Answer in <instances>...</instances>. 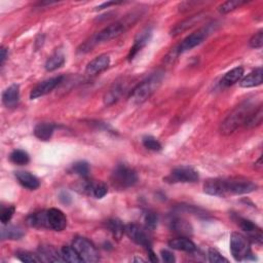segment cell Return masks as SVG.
<instances>
[{"instance_id": "44", "label": "cell", "mask_w": 263, "mask_h": 263, "mask_svg": "<svg viewBox=\"0 0 263 263\" xmlns=\"http://www.w3.org/2000/svg\"><path fill=\"white\" fill-rule=\"evenodd\" d=\"M121 2H115V1H110V2H104L103 4L99 5L97 7V9H104V8H107V7H109L111 5H116V4H120Z\"/></svg>"}, {"instance_id": "7", "label": "cell", "mask_w": 263, "mask_h": 263, "mask_svg": "<svg viewBox=\"0 0 263 263\" xmlns=\"http://www.w3.org/2000/svg\"><path fill=\"white\" fill-rule=\"evenodd\" d=\"M72 246L81 256L83 262H97L100 260L99 252L95 245L88 239L83 237L75 238Z\"/></svg>"}, {"instance_id": "17", "label": "cell", "mask_w": 263, "mask_h": 263, "mask_svg": "<svg viewBox=\"0 0 263 263\" xmlns=\"http://www.w3.org/2000/svg\"><path fill=\"white\" fill-rule=\"evenodd\" d=\"M204 13H197L194 15H191V17L187 18L186 20H183L179 24H177L172 30H171V35L172 36H177L185 31H187L188 29L192 28L196 24H198L200 21L204 19Z\"/></svg>"}, {"instance_id": "16", "label": "cell", "mask_w": 263, "mask_h": 263, "mask_svg": "<svg viewBox=\"0 0 263 263\" xmlns=\"http://www.w3.org/2000/svg\"><path fill=\"white\" fill-rule=\"evenodd\" d=\"M126 89V83L116 82L112 85V87L107 90L104 96V104L106 106H111L115 104L123 95Z\"/></svg>"}, {"instance_id": "1", "label": "cell", "mask_w": 263, "mask_h": 263, "mask_svg": "<svg viewBox=\"0 0 263 263\" xmlns=\"http://www.w3.org/2000/svg\"><path fill=\"white\" fill-rule=\"evenodd\" d=\"M257 189V185L251 180L235 177V178H216L210 179L204 184V191L213 196L227 197L229 195L248 194Z\"/></svg>"}, {"instance_id": "23", "label": "cell", "mask_w": 263, "mask_h": 263, "mask_svg": "<svg viewBox=\"0 0 263 263\" xmlns=\"http://www.w3.org/2000/svg\"><path fill=\"white\" fill-rule=\"evenodd\" d=\"M171 229L174 231L175 234L188 238L192 235L193 229L189 222L184 220L182 218H175L171 221Z\"/></svg>"}, {"instance_id": "12", "label": "cell", "mask_w": 263, "mask_h": 263, "mask_svg": "<svg viewBox=\"0 0 263 263\" xmlns=\"http://www.w3.org/2000/svg\"><path fill=\"white\" fill-rule=\"evenodd\" d=\"M46 221H48V229L55 231H62L67 226L65 214L56 208L46 210Z\"/></svg>"}, {"instance_id": "32", "label": "cell", "mask_w": 263, "mask_h": 263, "mask_svg": "<svg viewBox=\"0 0 263 263\" xmlns=\"http://www.w3.org/2000/svg\"><path fill=\"white\" fill-rule=\"evenodd\" d=\"M107 228L110 233L117 239H120L121 236L125 234V225L118 219H110L107 221Z\"/></svg>"}, {"instance_id": "13", "label": "cell", "mask_w": 263, "mask_h": 263, "mask_svg": "<svg viewBox=\"0 0 263 263\" xmlns=\"http://www.w3.org/2000/svg\"><path fill=\"white\" fill-rule=\"evenodd\" d=\"M151 37H152V29L150 27H146L137 34L134 44L128 55L129 61H132L139 52H141L145 48L148 42L150 41Z\"/></svg>"}, {"instance_id": "27", "label": "cell", "mask_w": 263, "mask_h": 263, "mask_svg": "<svg viewBox=\"0 0 263 263\" xmlns=\"http://www.w3.org/2000/svg\"><path fill=\"white\" fill-rule=\"evenodd\" d=\"M27 224L35 228H48L46 211H40L31 214L27 218Z\"/></svg>"}, {"instance_id": "39", "label": "cell", "mask_w": 263, "mask_h": 263, "mask_svg": "<svg viewBox=\"0 0 263 263\" xmlns=\"http://www.w3.org/2000/svg\"><path fill=\"white\" fill-rule=\"evenodd\" d=\"M14 211H15V208L12 207V206H9V207H6V208H3L1 210V215H0V220H1V223L3 225L5 224H8V222L10 221V219L12 218V216L14 214Z\"/></svg>"}, {"instance_id": "29", "label": "cell", "mask_w": 263, "mask_h": 263, "mask_svg": "<svg viewBox=\"0 0 263 263\" xmlns=\"http://www.w3.org/2000/svg\"><path fill=\"white\" fill-rule=\"evenodd\" d=\"M263 120V107L259 105L253 110V112L247 118L244 127L248 129H253L260 126Z\"/></svg>"}, {"instance_id": "3", "label": "cell", "mask_w": 263, "mask_h": 263, "mask_svg": "<svg viewBox=\"0 0 263 263\" xmlns=\"http://www.w3.org/2000/svg\"><path fill=\"white\" fill-rule=\"evenodd\" d=\"M164 74L157 72L151 74L142 83L139 84L130 94L129 100L133 105H140L147 101L162 85Z\"/></svg>"}, {"instance_id": "15", "label": "cell", "mask_w": 263, "mask_h": 263, "mask_svg": "<svg viewBox=\"0 0 263 263\" xmlns=\"http://www.w3.org/2000/svg\"><path fill=\"white\" fill-rule=\"evenodd\" d=\"M110 65V57L108 55H100L91 60L87 66L86 72L88 75L95 76L106 70Z\"/></svg>"}, {"instance_id": "45", "label": "cell", "mask_w": 263, "mask_h": 263, "mask_svg": "<svg viewBox=\"0 0 263 263\" xmlns=\"http://www.w3.org/2000/svg\"><path fill=\"white\" fill-rule=\"evenodd\" d=\"M148 254H149V258H150V261H151V262H158V261H159V259H158L156 253H154V252L152 251V249H149V250H148Z\"/></svg>"}, {"instance_id": "4", "label": "cell", "mask_w": 263, "mask_h": 263, "mask_svg": "<svg viewBox=\"0 0 263 263\" xmlns=\"http://www.w3.org/2000/svg\"><path fill=\"white\" fill-rule=\"evenodd\" d=\"M110 181L112 186L118 190H125L133 187L138 182V175L131 167L119 164L111 173Z\"/></svg>"}, {"instance_id": "34", "label": "cell", "mask_w": 263, "mask_h": 263, "mask_svg": "<svg viewBox=\"0 0 263 263\" xmlns=\"http://www.w3.org/2000/svg\"><path fill=\"white\" fill-rule=\"evenodd\" d=\"M143 146L151 151H161L162 150V144L158 140L157 138H154L152 136H145L142 139Z\"/></svg>"}, {"instance_id": "40", "label": "cell", "mask_w": 263, "mask_h": 263, "mask_svg": "<svg viewBox=\"0 0 263 263\" xmlns=\"http://www.w3.org/2000/svg\"><path fill=\"white\" fill-rule=\"evenodd\" d=\"M249 45L251 46L252 49H260L262 48L263 45V31L260 30L259 32H257L256 34H254L250 41H249Z\"/></svg>"}, {"instance_id": "28", "label": "cell", "mask_w": 263, "mask_h": 263, "mask_svg": "<svg viewBox=\"0 0 263 263\" xmlns=\"http://www.w3.org/2000/svg\"><path fill=\"white\" fill-rule=\"evenodd\" d=\"M244 68L243 67H237L234 68L233 70L228 71L221 81V84L225 87H230V86H234L235 84H237L238 82H240L242 80V77L244 76Z\"/></svg>"}, {"instance_id": "41", "label": "cell", "mask_w": 263, "mask_h": 263, "mask_svg": "<svg viewBox=\"0 0 263 263\" xmlns=\"http://www.w3.org/2000/svg\"><path fill=\"white\" fill-rule=\"evenodd\" d=\"M161 255H162L163 260L165 262H167V263H173V262L176 261L174 254L171 251H169V250H162Z\"/></svg>"}, {"instance_id": "2", "label": "cell", "mask_w": 263, "mask_h": 263, "mask_svg": "<svg viewBox=\"0 0 263 263\" xmlns=\"http://www.w3.org/2000/svg\"><path fill=\"white\" fill-rule=\"evenodd\" d=\"M255 108V103L252 100L241 103L221 122L220 133L224 136L235 133L240 127L245 125L247 118L249 117Z\"/></svg>"}, {"instance_id": "36", "label": "cell", "mask_w": 263, "mask_h": 263, "mask_svg": "<svg viewBox=\"0 0 263 263\" xmlns=\"http://www.w3.org/2000/svg\"><path fill=\"white\" fill-rule=\"evenodd\" d=\"M246 1H242V0H228V1L222 3L218 9L221 13H228L230 11H233L240 7L241 5L245 4Z\"/></svg>"}, {"instance_id": "6", "label": "cell", "mask_w": 263, "mask_h": 263, "mask_svg": "<svg viewBox=\"0 0 263 263\" xmlns=\"http://www.w3.org/2000/svg\"><path fill=\"white\" fill-rule=\"evenodd\" d=\"M230 252L237 261L249 260L253 255L250 240L242 234L233 233L230 236Z\"/></svg>"}, {"instance_id": "11", "label": "cell", "mask_w": 263, "mask_h": 263, "mask_svg": "<svg viewBox=\"0 0 263 263\" xmlns=\"http://www.w3.org/2000/svg\"><path fill=\"white\" fill-rule=\"evenodd\" d=\"M63 76H56L52 77L50 80H46L40 84H38L30 92V99H37L42 96L50 94L52 90H54L63 81Z\"/></svg>"}, {"instance_id": "33", "label": "cell", "mask_w": 263, "mask_h": 263, "mask_svg": "<svg viewBox=\"0 0 263 263\" xmlns=\"http://www.w3.org/2000/svg\"><path fill=\"white\" fill-rule=\"evenodd\" d=\"M15 257H17L20 261L26 262V263H39L42 262L40 256L38 254L31 253L29 251H18L15 253Z\"/></svg>"}, {"instance_id": "37", "label": "cell", "mask_w": 263, "mask_h": 263, "mask_svg": "<svg viewBox=\"0 0 263 263\" xmlns=\"http://www.w3.org/2000/svg\"><path fill=\"white\" fill-rule=\"evenodd\" d=\"M144 222H145V228L149 230L156 229L159 222L158 215L152 211H147L144 215Z\"/></svg>"}, {"instance_id": "21", "label": "cell", "mask_w": 263, "mask_h": 263, "mask_svg": "<svg viewBox=\"0 0 263 263\" xmlns=\"http://www.w3.org/2000/svg\"><path fill=\"white\" fill-rule=\"evenodd\" d=\"M263 83V71L262 68L259 67L249 73L246 77L241 81L240 86L245 88H255L261 86Z\"/></svg>"}, {"instance_id": "38", "label": "cell", "mask_w": 263, "mask_h": 263, "mask_svg": "<svg viewBox=\"0 0 263 263\" xmlns=\"http://www.w3.org/2000/svg\"><path fill=\"white\" fill-rule=\"evenodd\" d=\"M209 261L212 263H227L228 260L221 255V253L214 248H210L208 252Z\"/></svg>"}, {"instance_id": "20", "label": "cell", "mask_w": 263, "mask_h": 263, "mask_svg": "<svg viewBox=\"0 0 263 263\" xmlns=\"http://www.w3.org/2000/svg\"><path fill=\"white\" fill-rule=\"evenodd\" d=\"M169 247L177 251H183V252H188V253H192L196 250L195 244L191 240H189L188 238H185V237L171 240L169 242Z\"/></svg>"}, {"instance_id": "47", "label": "cell", "mask_w": 263, "mask_h": 263, "mask_svg": "<svg viewBox=\"0 0 263 263\" xmlns=\"http://www.w3.org/2000/svg\"><path fill=\"white\" fill-rule=\"evenodd\" d=\"M133 261H134V262H146V260H144V259H142V258H139V257L135 258Z\"/></svg>"}, {"instance_id": "43", "label": "cell", "mask_w": 263, "mask_h": 263, "mask_svg": "<svg viewBox=\"0 0 263 263\" xmlns=\"http://www.w3.org/2000/svg\"><path fill=\"white\" fill-rule=\"evenodd\" d=\"M7 56H8V51L4 48V46H2L1 50H0V65L3 66L4 62L7 59Z\"/></svg>"}, {"instance_id": "5", "label": "cell", "mask_w": 263, "mask_h": 263, "mask_svg": "<svg viewBox=\"0 0 263 263\" xmlns=\"http://www.w3.org/2000/svg\"><path fill=\"white\" fill-rule=\"evenodd\" d=\"M216 26L217 25H216L215 23L208 24L207 26L200 28L197 31H195V32L191 33L187 37H185L180 42V44L177 46V48L175 49L176 53L178 55H180V54L186 53V52L194 49L195 46L199 45L210 34H212L214 32Z\"/></svg>"}, {"instance_id": "35", "label": "cell", "mask_w": 263, "mask_h": 263, "mask_svg": "<svg viewBox=\"0 0 263 263\" xmlns=\"http://www.w3.org/2000/svg\"><path fill=\"white\" fill-rule=\"evenodd\" d=\"M72 172L81 177L87 178L89 175V165L87 162H77L72 166Z\"/></svg>"}, {"instance_id": "19", "label": "cell", "mask_w": 263, "mask_h": 263, "mask_svg": "<svg viewBox=\"0 0 263 263\" xmlns=\"http://www.w3.org/2000/svg\"><path fill=\"white\" fill-rule=\"evenodd\" d=\"M38 255L40 256L42 262H64L61 252H58L53 246L42 245L38 249Z\"/></svg>"}, {"instance_id": "22", "label": "cell", "mask_w": 263, "mask_h": 263, "mask_svg": "<svg viewBox=\"0 0 263 263\" xmlns=\"http://www.w3.org/2000/svg\"><path fill=\"white\" fill-rule=\"evenodd\" d=\"M20 100V87L18 85H12L7 88L2 94V103L6 107L17 106Z\"/></svg>"}, {"instance_id": "30", "label": "cell", "mask_w": 263, "mask_h": 263, "mask_svg": "<svg viewBox=\"0 0 263 263\" xmlns=\"http://www.w3.org/2000/svg\"><path fill=\"white\" fill-rule=\"evenodd\" d=\"M61 255L64 259V262H71V263H81L83 262L81 256L76 250L73 248V246H64L61 249Z\"/></svg>"}, {"instance_id": "25", "label": "cell", "mask_w": 263, "mask_h": 263, "mask_svg": "<svg viewBox=\"0 0 263 263\" xmlns=\"http://www.w3.org/2000/svg\"><path fill=\"white\" fill-rule=\"evenodd\" d=\"M65 63V56L64 54L62 53L61 51H57L55 52L49 59L48 61L45 62V70L52 72L55 71L57 69H59L60 67H62Z\"/></svg>"}, {"instance_id": "24", "label": "cell", "mask_w": 263, "mask_h": 263, "mask_svg": "<svg viewBox=\"0 0 263 263\" xmlns=\"http://www.w3.org/2000/svg\"><path fill=\"white\" fill-rule=\"evenodd\" d=\"M55 125L51 122H40L34 129V135L41 141H49L55 132Z\"/></svg>"}, {"instance_id": "8", "label": "cell", "mask_w": 263, "mask_h": 263, "mask_svg": "<svg viewBox=\"0 0 263 263\" xmlns=\"http://www.w3.org/2000/svg\"><path fill=\"white\" fill-rule=\"evenodd\" d=\"M131 19H126V21H120L113 23L109 26H107L103 30H101L100 32L92 38L95 41V43H101V42H107L110 41L118 36H120L122 33L126 32V30L132 25Z\"/></svg>"}, {"instance_id": "46", "label": "cell", "mask_w": 263, "mask_h": 263, "mask_svg": "<svg viewBox=\"0 0 263 263\" xmlns=\"http://www.w3.org/2000/svg\"><path fill=\"white\" fill-rule=\"evenodd\" d=\"M261 162H262V159L260 158V159L258 160V162H257V163H255V169H257V170H261V168H262Z\"/></svg>"}, {"instance_id": "31", "label": "cell", "mask_w": 263, "mask_h": 263, "mask_svg": "<svg viewBox=\"0 0 263 263\" xmlns=\"http://www.w3.org/2000/svg\"><path fill=\"white\" fill-rule=\"evenodd\" d=\"M9 160L14 165L24 166V165H27L30 162V157H29V154L25 150L17 149V150H13L10 153Z\"/></svg>"}, {"instance_id": "42", "label": "cell", "mask_w": 263, "mask_h": 263, "mask_svg": "<svg viewBox=\"0 0 263 263\" xmlns=\"http://www.w3.org/2000/svg\"><path fill=\"white\" fill-rule=\"evenodd\" d=\"M59 199L60 202L64 205H69L72 202V197L67 191H62L59 195Z\"/></svg>"}, {"instance_id": "9", "label": "cell", "mask_w": 263, "mask_h": 263, "mask_svg": "<svg viewBox=\"0 0 263 263\" xmlns=\"http://www.w3.org/2000/svg\"><path fill=\"white\" fill-rule=\"evenodd\" d=\"M199 179L197 171L188 166H181L175 168L168 177L166 181L170 183H194Z\"/></svg>"}, {"instance_id": "10", "label": "cell", "mask_w": 263, "mask_h": 263, "mask_svg": "<svg viewBox=\"0 0 263 263\" xmlns=\"http://www.w3.org/2000/svg\"><path fill=\"white\" fill-rule=\"evenodd\" d=\"M125 234L137 245L144 247L147 250L152 248V243L147 233V228H143L135 223H130L125 225Z\"/></svg>"}, {"instance_id": "26", "label": "cell", "mask_w": 263, "mask_h": 263, "mask_svg": "<svg viewBox=\"0 0 263 263\" xmlns=\"http://www.w3.org/2000/svg\"><path fill=\"white\" fill-rule=\"evenodd\" d=\"M24 230L14 225L5 224L1 228V239L2 240H20L24 237Z\"/></svg>"}, {"instance_id": "18", "label": "cell", "mask_w": 263, "mask_h": 263, "mask_svg": "<svg viewBox=\"0 0 263 263\" xmlns=\"http://www.w3.org/2000/svg\"><path fill=\"white\" fill-rule=\"evenodd\" d=\"M14 175L22 186L29 190H35L40 186L38 178L27 171H18Z\"/></svg>"}, {"instance_id": "14", "label": "cell", "mask_w": 263, "mask_h": 263, "mask_svg": "<svg viewBox=\"0 0 263 263\" xmlns=\"http://www.w3.org/2000/svg\"><path fill=\"white\" fill-rule=\"evenodd\" d=\"M238 224L240 225L242 230H244L245 233L248 235L249 240H252L253 242L260 244V245L262 244V241H263L262 231L255 223H253L252 221L248 219L238 217Z\"/></svg>"}]
</instances>
